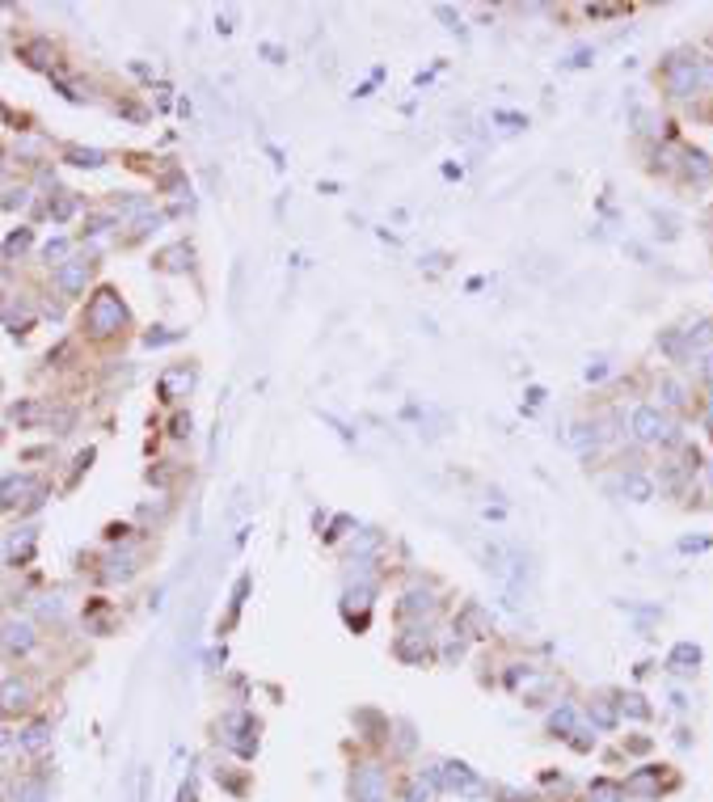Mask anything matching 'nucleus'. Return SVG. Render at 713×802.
<instances>
[{
  "label": "nucleus",
  "mask_w": 713,
  "mask_h": 802,
  "mask_svg": "<svg viewBox=\"0 0 713 802\" xmlns=\"http://www.w3.org/2000/svg\"><path fill=\"white\" fill-rule=\"evenodd\" d=\"M64 253H68V241H51V245L42 249V258H47V262H55V258H64Z\"/></svg>",
  "instance_id": "nucleus-11"
},
{
  "label": "nucleus",
  "mask_w": 713,
  "mask_h": 802,
  "mask_svg": "<svg viewBox=\"0 0 713 802\" xmlns=\"http://www.w3.org/2000/svg\"><path fill=\"white\" fill-rule=\"evenodd\" d=\"M68 156H72V165H101L106 160V152H97V148H68Z\"/></svg>",
  "instance_id": "nucleus-7"
},
{
  "label": "nucleus",
  "mask_w": 713,
  "mask_h": 802,
  "mask_svg": "<svg viewBox=\"0 0 713 802\" xmlns=\"http://www.w3.org/2000/svg\"><path fill=\"white\" fill-rule=\"evenodd\" d=\"M22 494H30V503H38V499H42V486H38L34 477H22V473H13V477L0 481V507H22V503H26Z\"/></svg>",
  "instance_id": "nucleus-2"
},
{
  "label": "nucleus",
  "mask_w": 713,
  "mask_h": 802,
  "mask_svg": "<svg viewBox=\"0 0 713 802\" xmlns=\"http://www.w3.org/2000/svg\"><path fill=\"white\" fill-rule=\"evenodd\" d=\"M26 245H30V233L22 228V233H13V237H9V245H5V253H17V249H26Z\"/></svg>",
  "instance_id": "nucleus-10"
},
{
  "label": "nucleus",
  "mask_w": 713,
  "mask_h": 802,
  "mask_svg": "<svg viewBox=\"0 0 713 802\" xmlns=\"http://www.w3.org/2000/svg\"><path fill=\"white\" fill-rule=\"evenodd\" d=\"M127 321V308H123V300L115 296V292H97L93 296V304H89V312H85V330L89 334H97V338H106V334H115L119 326Z\"/></svg>",
  "instance_id": "nucleus-1"
},
{
  "label": "nucleus",
  "mask_w": 713,
  "mask_h": 802,
  "mask_svg": "<svg viewBox=\"0 0 713 802\" xmlns=\"http://www.w3.org/2000/svg\"><path fill=\"white\" fill-rule=\"evenodd\" d=\"M26 697H30V688H26L22 680H9L5 688H0V710H22Z\"/></svg>",
  "instance_id": "nucleus-6"
},
{
  "label": "nucleus",
  "mask_w": 713,
  "mask_h": 802,
  "mask_svg": "<svg viewBox=\"0 0 713 802\" xmlns=\"http://www.w3.org/2000/svg\"><path fill=\"white\" fill-rule=\"evenodd\" d=\"M633 431H637V440H658V435L667 431V422H663V414H658V410L641 406V410L633 414Z\"/></svg>",
  "instance_id": "nucleus-3"
},
{
  "label": "nucleus",
  "mask_w": 713,
  "mask_h": 802,
  "mask_svg": "<svg viewBox=\"0 0 713 802\" xmlns=\"http://www.w3.org/2000/svg\"><path fill=\"white\" fill-rule=\"evenodd\" d=\"M629 490H633V494H641V499L650 494V486H646V481H641V477H633V481H629Z\"/></svg>",
  "instance_id": "nucleus-12"
},
{
  "label": "nucleus",
  "mask_w": 713,
  "mask_h": 802,
  "mask_svg": "<svg viewBox=\"0 0 713 802\" xmlns=\"http://www.w3.org/2000/svg\"><path fill=\"white\" fill-rule=\"evenodd\" d=\"M85 279H89V262H85V258H72L64 271H60V287H64L68 296H76V292L85 287Z\"/></svg>",
  "instance_id": "nucleus-4"
},
{
  "label": "nucleus",
  "mask_w": 713,
  "mask_h": 802,
  "mask_svg": "<svg viewBox=\"0 0 713 802\" xmlns=\"http://www.w3.org/2000/svg\"><path fill=\"white\" fill-rule=\"evenodd\" d=\"M76 207H81L76 199H60V203H51V216H55V220H68Z\"/></svg>",
  "instance_id": "nucleus-8"
},
{
  "label": "nucleus",
  "mask_w": 713,
  "mask_h": 802,
  "mask_svg": "<svg viewBox=\"0 0 713 802\" xmlns=\"http://www.w3.org/2000/svg\"><path fill=\"white\" fill-rule=\"evenodd\" d=\"M30 545H34V532H26V537H13V541H9V553L22 558V553H30Z\"/></svg>",
  "instance_id": "nucleus-9"
},
{
  "label": "nucleus",
  "mask_w": 713,
  "mask_h": 802,
  "mask_svg": "<svg viewBox=\"0 0 713 802\" xmlns=\"http://www.w3.org/2000/svg\"><path fill=\"white\" fill-rule=\"evenodd\" d=\"M5 646H9V651H30V646H34V633H30V625H22V621H9V625H5Z\"/></svg>",
  "instance_id": "nucleus-5"
}]
</instances>
